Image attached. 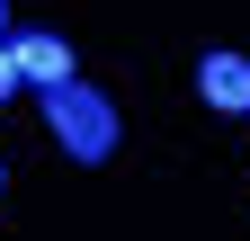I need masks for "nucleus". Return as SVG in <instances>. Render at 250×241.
<instances>
[{
	"instance_id": "6",
	"label": "nucleus",
	"mask_w": 250,
	"mask_h": 241,
	"mask_svg": "<svg viewBox=\"0 0 250 241\" xmlns=\"http://www.w3.org/2000/svg\"><path fill=\"white\" fill-rule=\"evenodd\" d=\"M0 179H9V170H0Z\"/></svg>"
},
{
	"instance_id": "1",
	"label": "nucleus",
	"mask_w": 250,
	"mask_h": 241,
	"mask_svg": "<svg viewBox=\"0 0 250 241\" xmlns=\"http://www.w3.org/2000/svg\"><path fill=\"white\" fill-rule=\"evenodd\" d=\"M45 99V134L62 143L72 161H107L116 152V107L99 99L89 80H62V89H36Z\"/></svg>"
},
{
	"instance_id": "5",
	"label": "nucleus",
	"mask_w": 250,
	"mask_h": 241,
	"mask_svg": "<svg viewBox=\"0 0 250 241\" xmlns=\"http://www.w3.org/2000/svg\"><path fill=\"white\" fill-rule=\"evenodd\" d=\"M0 9H9V0H0Z\"/></svg>"
},
{
	"instance_id": "4",
	"label": "nucleus",
	"mask_w": 250,
	"mask_h": 241,
	"mask_svg": "<svg viewBox=\"0 0 250 241\" xmlns=\"http://www.w3.org/2000/svg\"><path fill=\"white\" fill-rule=\"evenodd\" d=\"M18 99V63H9V45H0V107Z\"/></svg>"
},
{
	"instance_id": "2",
	"label": "nucleus",
	"mask_w": 250,
	"mask_h": 241,
	"mask_svg": "<svg viewBox=\"0 0 250 241\" xmlns=\"http://www.w3.org/2000/svg\"><path fill=\"white\" fill-rule=\"evenodd\" d=\"M9 63H18V80H27V89H62V80H81V72H72V45H62L54 27L9 36Z\"/></svg>"
},
{
	"instance_id": "3",
	"label": "nucleus",
	"mask_w": 250,
	"mask_h": 241,
	"mask_svg": "<svg viewBox=\"0 0 250 241\" xmlns=\"http://www.w3.org/2000/svg\"><path fill=\"white\" fill-rule=\"evenodd\" d=\"M197 89H206V107L250 116V63H241V54H206V63H197Z\"/></svg>"
}]
</instances>
